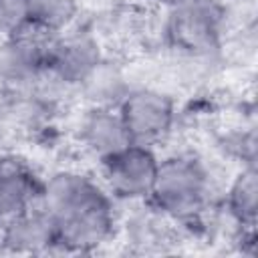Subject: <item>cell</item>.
Segmentation results:
<instances>
[{"label": "cell", "mask_w": 258, "mask_h": 258, "mask_svg": "<svg viewBox=\"0 0 258 258\" xmlns=\"http://www.w3.org/2000/svg\"><path fill=\"white\" fill-rule=\"evenodd\" d=\"M103 62L105 56L99 38L87 28L71 26L52 38L46 79L62 87H83Z\"/></svg>", "instance_id": "obj_7"}, {"label": "cell", "mask_w": 258, "mask_h": 258, "mask_svg": "<svg viewBox=\"0 0 258 258\" xmlns=\"http://www.w3.org/2000/svg\"><path fill=\"white\" fill-rule=\"evenodd\" d=\"M77 137L81 147L97 161L131 143L115 105H93L87 109L79 121Z\"/></svg>", "instance_id": "obj_10"}, {"label": "cell", "mask_w": 258, "mask_h": 258, "mask_svg": "<svg viewBox=\"0 0 258 258\" xmlns=\"http://www.w3.org/2000/svg\"><path fill=\"white\" fill-rule=\"evenodd\" d=\"M24 22V0H0V40Z\"/></svg>", "instance_id": "obj_13"}, {"label": "cell", "mask_w": 258, "mask_h": 258, "mask_svg": "<svg viewBox=\"0 0 258 258\" xmlns=\"http://www.w3.org/2000/svg\"><path fill=\"white\" fill-rule=\"evenodd\" d=\"M54 36L30 22L16 24L0 40V79L20 87L44 79Z\"/></svg>", "instance_id": "obj_6"}, {"label": "cell", "mask_w": 258, "mask_h": 258, "mask_svg": "<svg viewBox=\"0 0 258 258\" xmlns=\"http://www.w3.org/2000/svg\"><path fill=\"white\" fill-rule=\"evenodd\" d=\"M153 2H157L159 6H163V8L167 10V8H173V6H177V4H181L183 0H153Z\"/></svg>", "instance_id": "obj_14"}, {"label": "cell", "mask_w": 258, "mask_h": 258, "mask_svg": "<svg viewBox=\"0 0 258 258\" xmlns=\"http://www.w3.org/2000/svg\"><path fill=\"white\" fill-rule=\"evenodd\" d=\"M81 0H24V22L50 34H60L75 26Z\"/></svg>", "instance_id": "obj_12"}, {"label": "cell", "mask_w": 258, "mask_h": 258, "mask_svg": "<svg viewBox=\"0 0 258 258\" xmlns=\"http://www.w3.org/2000/svg\"><path fill=\"white\" fill-rule=\"evenodd\" d=\"M38 206L54 228L52 252L91 254L115 236V200L83 171L58 169L42 179Z\"/></svg>", "instance_id": "obj_1"}, {"label": "cell", "mask_w": 258, "mask_h": 258, "mask_svg": "<svg viewBox=\"0 0 258 258\" xmlns=\"http://www.w3.org/2000/svg\"><path fill=\"white\" fill-rule=\"evenodd\" d=\"M131 143L155 147L167 139L175 125L173 99L153 87L127 89L115 103Z\"/></svg>", "instance_id": "obj_5"}, {"label": "cell", "mask_w": 258, "mask_h": 258, "mask_svg": "<svg viewBox=\"0 0 258 258\" xmlns=\"http://www.w3.org/2000/svg\"><path fill=\"white\" fill-rule=\"evenodd\" d=\"M210 189V173L202 159L191 153H171L159 157L157 175L145 204L169 222H189L206 210Z\"/></svg>", "instance_id": "obj_2"}, {"label": "cell", "mask_w": 258, "mask_h": 258, "mask_svg": "<svg viewBox=\"0 0 258 258\" xmlns=\"http://www.w3.org/2000/svg\"><path fill=\"white\" fill-rule=\"evenodd\" d=\"M226 212L240 232H254L258 218V173L248 161L230 181L226 191Z\"/></svg>", "instance_id": "obj_11"}, {"label": "cell", "mask_w": 258, "mask_h": 258, "mask_svg": "<svg viewBox=\"0 0 258 258\" xmlns=\"http://www.w3.org/2000/svg\"><path fill=\"white\" fill-rule=\"evenodd\" d=\"M0 246L12 254L52 252L54 228L48 214L36 204L0 224Z\"/></svg>", "instance_id": "obj_9"}, {"label": "cell", "mask_w": 258, "mask_h": 258, "mask_svg": "<svg viewBox=\"0 0 258 258\" xmlns=\"http://www.w3.org/2000/svg\"><path fill=\"white\" fill-rule=\"evenodd\" d=\"M163 32L177 52L210 56L220 48L226 32V6L220 0H183L167 8Z\"/></svg>", "instance_id": "obj_3"}, {"label": "cell", "mask_w": 258, "mask_h": 258, "mask_svg": "<svg viewBox=\"0 0 258 258\" xmlns=\"http://www.w3.org/2000/svg\"><path fill=\"white\" fill-rule=\"evenodd\" d=\"M42 179L18 155H0V224L38 204Z\"/></svg>", "instance_id": "obj_8"}, {"label": "cell", "mask_w": 258, "mask_h": 258, "mask_svg": "<svg viewBox=\"0 0 258 258\" xmlns=\"http://www.w3.org/2000/svg\"><path fill=\"white\" fill-rule=\"evenodd\" d=\"M157 165L159 155L155 147L127 143L99 161L101 185L115 202L145 204L157 175Z\"/></svg>", "instance_id": "obj_4"}]
</instances>
